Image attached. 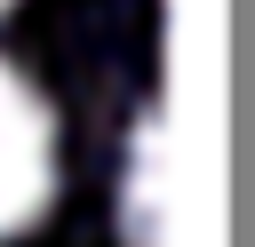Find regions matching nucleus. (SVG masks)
<instances>
[{"instance_id":"obj_1","label":"nucleus","mask_w":255,"mask_h":247,"mask_svg":"<svg viewBox=\"0 0 255 247\" xmlns=\"http://www.w3.org/2000/svg\"><path fill=\"white\" fill-rule=\"evenodd\" d=\"M48 191H56V112L16 64H0V239L32 231Z\"/></svg>"},{"instance_id":"obj_2","label":"nucleus","mask_w":255,"mask_h":247,"mask_svg":"<svg viewBox=\"0 0 255 247\" xmlns=\"http://www.w3.org/2000/svg\"><path fill=\"white\" fill-rule=\"evenodd\" d=\"M159 120L135 127V151H128V191H120V223H128V247H159Z\"/></svg>"},{"instance_id":"obj_3","label":"nucleus","mask_w":255,"mask_h":247,"mask_svg":"<svg viewBox=\"0 0 255 247\" xmlns=\"http://www.w3.org/2000/svg\"><path fill=\"white\" fill-rule=\"evenodd\" d=\"M0 8H16V0H0Z\"/></svg>"}]
</instances>
